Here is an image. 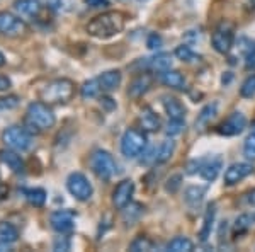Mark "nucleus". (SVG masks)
<instances>
[{
    "instance_id": "obj_1",
    "label": "nucleus",
    "mask_w": 255,
    "mask_h": 252,
    "mask_svg": "<svg viewBox=\"0 0 255 252\" xmlns=\"http://www.w3.org/2000/svg\"><path fill=\"white\" fill-rule=\"evenodd\" d=\"M126 27V14L121 10H108L96 15L87 24V32L92 38L109 39L118 36Z\"/></svg>"
},
{
    "instance_id": "obj_2",
    "label": "nucleus",
    "mask_w": 255,
    "mask_h": 252,
    "mask_svg": "<svg viewBox=\"0 0 255 252\" xmlns=\"http://www.w3.org/2000/svg\"><path fill=\"white\" fill-rule=\"evenodd\" d=\"M75 96V84L70 78H53L38 90L39 101L46 104H67Z\"/></svg>"
},
{
    "instance_id": "obj_3",
    "label": "nucleus",
    "mask_w": 255,
    "mask_h": 252,
    "mask_svg": "<svg viewBox=\"0 0 255 252\" xmlns=\"http://www.w3.org/2000/svg\"><path fill=\"white\" fill-rule=\"evenodd\" d=\"M89 164L94 174L102 181H111L118 174V162L108 150H102V148H96L90 154Z\"/></svg>"
},
{
    "instance_id": "obj_4",
    "label": "nucleus",
    "mask_w": 255,
    "mask_h": 252,
    "mask_svg": "<svg viewBox=\"0 0 255 252\" xmlns=\"http://www.w3.org/2000/svg\"><path fill=\"white\" fill-rule=\"evenodd\" d=\"M146 145L148 140L145 131L138 128H128L121 136V154L126 159H138L139 155L145 154Z\"/></svg>"
},
{
    "instance_id": "obj_5",
    "label": "nucleus",
    "mask_w": 255,
    "mask_h": 252,
    "mask_svg": "<svg viewBox=\"0 0 255 252\" xmlns=\"http://www.w3.org/2000/svg\"><path fill=\"white\" fill-rule=\"evenodd\" d=\"M26 118L31 119L41 131L44 130H51L56 125V116L51 109V104H46L43 101H34L27 106L26 111Z\"/></svg>"
},
{
    "instance_id": "obj_6",
    "label": "nucleus",
    "mask_w": 255,
    "mask_h": 252,
    "mask_svg": "<svg viewBox=\"0 0 255 252\" xmlns=\"http://www.w3.org/2000/svg\"><path fill=\"white\" fill-rule=\"evenodd\" d=\"M2 142L15 152H27L32 147V135L24 126H9L3 130Z\"/></svg>"
},
{
    "instance_id": "obj_7",
    "label": "nucleus",
    "mask_w": 255,
    "mask_h": 252,
    "mask_svg": "<svg viewBox=\"0 0 255 252\" xmlns=\"http://www.w3.org/2000/svg\"><path fill=\"white\" fill-rule=\"evenodd\" d=\"M211 43L215 51L221 53V55L230 53V49L233 48V43H235V27H233V24L228 22V20H223V22L218 24L211 34Z\"/></svg>"
},
{
    "instance_id": "obj_8",
    "label": "nucleus",
    "mask_w": 255,
    "mask_h": 252,
    "mask_svg": "<svg viewBox=\"0 0 255 252\" xmlns=\"http://www.w3.org/2000/svg\"><path fill=\"white\" fill-rule=\"evenodd\" d=\"M67 189L77 201H82V203L89 201L94 194L92 183H90L87 179V176L82 174V172H72V174L67 177Z\"/></svg>"
},
{
    "instance_id": "obj_9",
    "label": "nucleus",
    "mask_w": 255,
    "mask_h": 252,
    "mask_svg": "<svg viewBox=\"0 0 255 252\" xmlns=\"http://www.w3.org/2000/svg\"><path fill=\"white\" fill-rule=\"evenodd\" d=\"M0 32L7 38H20L27 32V26L19 15L12 12H0Z\"/></svg>"
},
{
    "instance_id": "obj_10",
    "label": "nucleus",
    "mask_w": 255,
    "mask_h": 252,
    "mask_svg": "<svg viewBox=\"0 0 255 252\" xmlns=\"http://www.w3.org/2000/svg\"><path fill=\"white\" fill-rule=\"evenodd\" d=\"M75 217L77 213L72 210H56L49 215V223H51V229L60 235L70 234L75 229Z\"/></svg>"
},
{
    "instance_id": "obj_11",
    "label": "nucleus",
    "mask_w": 255,
    "mask_h": 252,
    "mask_svg": "<svg viewBox=\"0 0 255 252\" xmlns=\"http://www.w3.org/2000/svg\"><path fill=\"white\" fill-rule=\"evenodd\" d=\"M247 123L249 121H247L245 114L240 113V111H235V113H232L223 123H221L220 128H218V133L223 136H237V135L244 133Z\"/></svg>"
},
{
    "instance_id": "obj_12",
    "label": "nucleus",
    "mask_w": 255,
    "mask_h": 252,
    "mask_svg": "<svg viewBox=\"0 0 255 252\" xmlns=\"http://www.w3.org/2000/svg\"><path fill=\"white\" fill-rule=\"evenodd\" d=\"M134 194V183L131 179H123L113 191V205L116 210H123L133 200Z\"/></svg>"
},
{
    "instance_id": "obj_13",
    "label": "nucleus",
    "mask_w": 255,
    "mask_h": 252,
    "mask_svg": "<svg viewBox=\"0 0 255 252\" xmlns=\"http://www.w3.org/2000/svg\"><path fill=\"white\" fill-rule=\"evenodd\" d=\"M252 172H254V165L249 162H235L228 165V169L225 171V184L235 186L240 181L247 179Z\"/></svg>"
},
{
    "instance_id": "obj_14",
    "label": "nucleus",
    "mask_w": 255,
    "mask_h": 252,
    "mask_svg": "<svg viewBox=\"0 0 255 252\" xmlns=\"http://www.w3.org/2000/svg\"><path fill=\"white\" fill-rule=\"evenodd\" d=\"M138 63L146 70L162 73L172 67V56H170V53H157V55L151 56V58H141Z\"/></svg>"
},
{
    "instance_id": "obj_15",
    "label": "nucleus",
    "mask_w": 255,
    "mask_h": 252,
    "mask_svg": "<svg viewBox=\"0 0 255 252\" xmlns=\"http://www.w3.org/2000/svg\"><path fill=\"white\" fill-rule=\"evenodd\" d=\"M14 10L17 12L20 17L26 19H36L41 15L43 10V2L41 0H15Z\"/></svg>"
},
{
    "instance_id": "obj_16",
    "label": "nucleus",
    "mask_w": 255,
    "mask_h": 252,
    "mask_svg": "<svg viewBox=\"0 0 255 252\" xmlns=\"http://www.w3.org/2000/svg\"><path fill=\"white\" fill-rule=\"evenodd\" d=\"M151 82H153V77L146 72H141L139 75H136L131 80L129 87H128V94L131 97H141L143 94H146L150 90Z\"/></svg>"
},
{
    "instance_id": "obj_17",
    "label": "nucleus",
    "mask_w": 255,
    "mask_h": 252,
    "mask_svg": "<svg viewBox=\"0 0 255 252\" xmlns=\"http://www.w3.org/2000/svg\"><path fill=\"white\" fill-rule=\"evenodd\" d=\"M221 167H223V159H221V155L211 157V159H204V164H203V169H201L199 176L203 177L206 183H213V181H216V177L220 176Z\"/></svg>"
},
{
    "instance_id": "obj_18",
    "label": "nucleus",
    "mask_w": 255,
    "mask_h": 252,
    "mask_svg": "<svg viewBox=\"0 0 255 252\" xmlns=\"http://www.w3.org/2000/svg\"><path fill=\"white\" fill-rule=\"evenodd\" d=\"M138 121H139V126H141L143 131H150V133H155V131L160 130V118L158 114L155 113L153 109H151L150 106H145L141 109V113H139L138 116Z\"/></svg>"
},
{
    "instance_id": "obj_19",
    "label": "nucleus",
    "mask_w": 255,
    "mask_h": 252,
    "mask_svg": "<svg viewBox=\"0 0 255 252\" xmlns=\"http://www.w3.org/2000/svg\"><path fill=\"white\" fill-rule=\"evenodd\" d=\"M0 162H2L3 165H7L14 174H20V172H24L22 157L9 147H7L5 150H0Z\"/></svg>"
},
{
    "instance_id": "obj_20",
    "label": "nucleus",
    "mask_w": 255,
    "mask_h": 252,
    "mask_svg": "<svg viewBox=\"0 0 255 252\" xmlns=\"http://www.w3.org/2000/svg\"><path fill=\"white\" fill-rule=\"evenodd\" d=\"M99 84H101L102 92H113L116 90L123 82V73L121 70H108V72L101 73L97 77Z\"/></svg>"
},
{
    "instance_id": "obj_21",
    "label": "nucleus",
    "mask_w": 255,
    "mask_h": 252,
    "mask_svg": "<svg viewBox=\"0 0 255 252\" xmlns=\"http://www.w3.org/2000/svg\"><path fill=\"white\" fill-rule=\"evenodd\" d=\"M162 104H163V109L165 113L168 114L170 119H184L186 118V106L175 97H170V96H163L162 97Z\"/></svg>"
},
{
    "instance_id": "obj_22",
    "label": "nucleus",
    "mask_w": 255,
    "mask_h": 252,
    "mask_svg": "<svg viewBox=\"0 0 255 252\" xmlns=\"http://www.w3.org/2000/svg\"><path fill=\"white\" fill-rule=\"evenodd\" d=\"M160 80H162L163 85L175 90H184L186 89V77L179 72V70H172L168 68L165 72L160 73Z\"/></svg>"
},
{
    "instance_id": "obj_23",
    "label": "nucleus",
    "mask_w": 255,
    "mask_h": 252,
    "mask_svg": "<svg viewBox=\"0 0 255 252\" xmlns=\"http://www.w3.org/2000/svg\"><path fill=\"white\" fill-rule=\"evenodd\" d=\"M215 218H216V205L209 203L206 212H204V218H203V227L199 230V241L206 242L209 237H211V230L213 225H215Z\"/></svg>"
},
{
    "instance_id": "obj_24",
    "label": "nucleus",
    "mask_w": 255,
    "mask_h": 252,
    "mask_svg": "<svg viewBox=\"0 0 255 252\" xmlns=\"http://www.w3.org/2000/svg\"><path fill=\"white\" fill-rule=\"evenodd\" d=\"M175 142L172 138H167L163 140L160 145L155 148V162L157 164H165L168 160L174 157L175 154Z\"/></svg>"
},
{
    "instance_id": "obj_25",
    "label": "nucleus",
    "mask_w": 255,
    "mask_h": 252,
    "mask_svg": "<svg viewBox=\"0 0 255 252\" xmlns=\"http://www.w3.org/2000/svg\"><path fill=\"white\" fill-rule=\"evenodd\" d=\"M143 213H145V206H143L141 203H133V201L121 210L123 222H125L126 225H134V223L141 218Z\"/></svg>"
},
{
    "instance_id": "obj_26",
    "label": "nucleus",
    "mask_w": 255,
    "mask_h": 252,
    "mask_svg": "<svg viewBox=\"0 0 255 252\" xmlns=\"http://www.w3.org/2000/svg\"><path fill=\"white\" fill-rule=\"evenodd\" d=\"M204 196H206V188H203V186H189L184 191V200L191 208H196L203 203Z\"/></svg>"
},
{
    "instance_id": "obj_27",
    "label": "nucleus",
    "mask_w": 255,
    "mask_h": 252,
    "mask_svg": "<svg viewBox=\"0 0 255 252\" xmlns=\"http://www.w3.org/2000/svg\"><path fill=\"white\" fill-rule=\"evenodd\" d=\"M216 114H218V102H209V104H206L201 109L199 116L196 119V126L204 130V128L216 118Z\"/></svg>"
},
{
    "instance_id": "obj_28",
    "label": "nucleus",
    "mask_w": 255,
    "mask_h": 252,
    "mask_svg": "<svg viewBox=\"0 0 255 252\" xmlns=\"http://www.w3.org/2000/svg\"><path fill=\"white\" fill-rule=\"evenodd\" d=\"M24 196H26V200L29 201V205H32L34 208H43L44 203H46L48 194L43 188H31V189H26V191H24Z\"/></svg>"
},
{
    "instance_id": "obj_29",
    "label": "nucleus",
    "mask_w": 255,
    "mask_h": 252,
    "mask_svg": "<svg viewBox=\"0 0 255 252\" xmlns=\"http://www.w3.org/2000/svg\"><path fill=\"white\" fill-rule=\"evenodd\" d=\"M101 92H102V89H101V84H99L97 77L84 82L82 87H80V96H82V99H85V101L94 99V97H99L101 96Z\"/></svg>"
},
{
    "instance_id": "obj_30",
    "label": "nucleus",
    "mask_w": 255,
    "mask_h": 252,
    "mask_svg": "<svg viewBox=\"0 0 255 252\" xmlns=\"http://www.w3.org/2000/svg\"><path fill=\"white\" fill-rule=\"evenodd\" d=\"M165 249L170 252H191L194 251V242L189 241L187 237H175L167 244Z\"/></svg>"
},
{
    "instance_id": "obj_31",
    "label": "nucleus",
    "mask_w": 255,
    "mask_h": 252,
    "mask_svg": "<svg viewBox=\"0 0 255 252\" xmlns=\"http://www.w3.org/2000/svg\"><path fill=\"white\" fill-rule=\"evenodd\" d=\"M254 223H255L254 213H242L240 217L235 220V225H233V234H235V235L245 234L249 229H252Z\"/></svg>"
},
{
    "instance_id": "obj_32",
    "label": "nucleus",
    "mask_w": 255,
    "mask_h": 252,
    "mask_svg": "<svg viewBox=\"0 0 255 252\" xmlns=\"http://www.w3.org/2000/svg\"><path fill=\"white\" fill-rule=\"evenodd\" d=\"M0 239L2 241H5L7 244H14V242H17V239H19V230L15 229L12 223H7V222H2L0 223Z\"/></svg>"
},
{
    "instance_id": "obj_33",
    "label": "nucleus",
    "mask_w": 255,
    "mask_h": 252,
    "mask_svg": "<svg viewBox=\"0 0 255 252\" xmlns=\"http://www.w3.org/2000/svg\"><path fill=\"white\" fill-rule=\"evenodd\" d=\"M131 252H143V251H155V242L151 239L145 237V235H139L129 244Z\"/></svg>"
},
{
    "instance_id": "obj_34",
    "label": "nucleus",
    "mask_w": 255,
    "mask_h": 252,
    "mask_svg": "<svg viewBox=\"0 0 255 252\" xmlns=\"http://www.w3.org/2000/svg\"><path fill=\"white\" fill-rule=\"evenodd\" d=\"M174 55L180 61H186V63H192V61H196L197 58H199V56L194 53V49L189 46V44H180V46H177Z\"/></svg>"
},
{
    "instance_id": "obj_35",
    "label": "nucleus",
    "mask_w": 255,
    "mask_h": 252,
    "mask_svg": "<svg viewBox=\"0 0 255 252\" xmlns=\"http://www.w3.org/2000/svg\"><path fill=\"white\" fill-rule=\"evenodd\" d=\"M184 130H186V121L184 119H168L165 126V135L168 138H174V136L182 133Z\"/></svg>"
},
{
    "instance_id": "obj_36",
    "label": "nucleus",
    "mask_w": 255,
    "mask_h": 252,
    "mask_svg": "<svg viewBox=\"0 0 255 252\" xmlns=\"http://www.w3.org/2000/svg\"><path fill=\"white\" fill-rule=\"evenodd\" d=\"M240 96L245 99H252L255 97V75L247 77L240 87Z\"/></svg>"
},
{
    "instance_id": "obj_37",
    "label": "nucleus",
    "mask_w": 255,
    "mask_h": 252,
    "mask_svg": "<svg viewBox=\"0 0 255 252\" xmlns=\"http://www.w3.org/2000/svg\"><path fill=\"white\" fill-rule=\"evenodd\" d=\"M244 155H245V159L255 160V130L247 136V140L244 143Z\"/></svg>"
},
{
    "instance_id": "obj_38",
    "label": "nucleus",
    "mask_w": 255,
    "mask_h": 252,
    "mask_svg": "<svg viewBox=\"0 0 255 252\" xmlns=\"http://www.w3.org/2000/svg\"><path fill=\"white\" fill-rule=\"evenodd\" d=\"M19 102H20L19 96H14V94H10V96L0 97V111H10V109H15V107L19 106Z\"/></svg>"
},
{
    "instance_id": "obj_39",
    "label": "nucleus",
    "mask_w": 255,
    "mask_h": 252,
    "mask_svg": "<svg viewBox=\"0 0 255 252\" xmlns=\"http://www.w3.org/2000/svg\"><path fill=\"white\" fill-rule=\"evenodd\" d=\"M180 186H182V176H180V174H174V176H170L167 179L165 191L170 193V194H175L180 189Z\"/></svg>"
},
{
    "instance_id": "obj_40",
    "label": "nucleus",
    "mask_w": 255,
    "mask_h": 252,
    "mask_svg": "<svg viewBox=\"0 0 255 252\" xmlns=\"http://www.w3.org/2000/svg\"><path fill=\"white\" fill-rule=\"evenodd\" d=\"M247 41V46H244V55H245V60H247V67H252L255 65V41H250V39H245Z\"/></svg>"
},
{
    "instance_id": "obj_41",
    "label": "nucleus",
    "mask_w": 255,
    "mask_h": 252,
    "mask_svg": "<svg viewBox=\"0 0 255 252\" xmlns=\"http://www.w3.org/2000/svg\"><path fill=\"white\" fill-rule=\"evenodd\" d=\"M240 205H244V206H255V188L254 189H250V191H247L242 194V200H240Z\"/></svg>"
},
{
    "instance_id": "obj_42",
    "label": "nucleus",
    "mask_w": 255,
    "mask_h": 252,
    "mask_svg": "<svg viewBox=\"0 0 255 252\" xmlns=\"http://www.w3.org/2000/svg\"><path fill=\"white\" fill-rule=\"evenodd\" d=\"M146 46L150 48V49H157L162 46V38L157 34V32H151L150 36H148V39H146Z\"/></svg>"
},
{
    "instance_id": "obj_43",
    "label": "nucleus",
    "mask_w": 255,
    "mask_h": 252,
    "mask_svg": "<svg viewBox=\"0 0 255 252\" xmlns=\"http://www.w3.org/2000/svg\"><path fill=\"white\" fill-rule=\"evenodd\" d=\"M70 249V242L67 237H56L53 242V251H68Z\"/></svg>"
},
{
    "instance_id": "obj_44",
    "label": "nucleus",
    "mask_w": 255,
    "mask_h": 252,
    "mask_svg": "<svg viewBox=\"0 0 255 252\" xmlns=\"http://www.w3.org/2000/svg\"><path fill=\"white\" fill-rule=\"evenodd\" d=\"M203 164H204V159L191 160V162L187 164V174H196V172H201V169H203Z\"/></svg>"
},
{
    "instance_id": "obj_45",
    "label": "nucleus",
    "mask_w": 255,
    "mask_h": 252,
    "mask_svg": "<svg viewBox=\"0 0 255 252\" xmlns=\"http://www.w3.org/2000/svg\"><path fill=\"white\" fill-rule=\"evenodd\" d=\"M99 101H101V106H102V107H106L108 111H113L114 107H116V102H114V99H111V97H108V96L99 97Z\"/></svg>"
},
{
    "instance_id": "obj_46",
    "label": "nucleus",
    "mask_w": 255,
    "mask_h": 252,
    "mask_svg": "<svg viewBox=\"0 0 255 252\" xmlns=\"http://www.w3.org/2000/svg\"><path fill=\"white\" fill-rule=\"evenodd\" d=\"M41 2H43V5H46L51 10H60L61 5H63L61 0H41Z\"/></svg>"
},
{
    "instance_id": "obj_47",
    "label": "nucleus",
    "mask_w": 255,
    "mask_h": 252,
    "mask_svg": "<svg viewBox=\"0 0 255 252\" xmlns=\"http://www.w3.org/2000/svg\"><path fill=\"white\" fill-rule=\"evenodd\" d=\"M85 5L89 7H94V9H97V7H106L109 5V0H84Z\"/></svg>"
},
{
    "instance_id": "obj_48",
    "label": "nucleus",
    "mask_w": 255,
    "mask_h": 252,
    "mask_svg": "<svg viewBox=\"0 0 255 252\" xmlns=\"http://www.w3.org/2000/svg\"><path fill=\"white\" fill-rule=\"evenodd\" d=\"M12 87V82L7 75H0V92H5Z\"/></svg>"
},
{
    "instance_id": "obj_49",
    "label": "nucleus",
    "mask_w": 255,
    "mask_h": 252,
    "mask_svg": "<svg viewBox=\"0 0 255 252\" xmlns=\"http://www.w3.org/2000/svg\"><path fill=\"white\" fill-rule=\"evenodd\" d=\"M9 193H10L9 186H7L5 183H0V203H2V201H5L7 198H9Z\"/></svg>"
},
{
    "instance_id": "obj_50",
    "label": "nucleus",
    "mask_w": 255,
    "mask_h": 252,
    "mask_svg": "<svg viewBox=\"0 0 255 252\" xmlns=\"http://www.w3.org/2000/svg\"><path fill=\"white\" fill-rule=\"evenodd\" d=\"M5 251H10V244H7L5 241L0 239V252H5Z\"/></svg>"
},
{
    "instance_id": "obj_51",
    "label": "nucleus",
    "mask_w": 255,
    "mask_h": 252,
    "mask_svg": "<svg viewBox=\"0 0 255 252\" xmlns=\"http://www.w3.org/2000/svg\"><path fill=\"white\" fill-rule=\"evenodd\" d=\"M5 55H3V53L2 51H0V67H3V65H5Z\"/></svg>"
},
{
    "instance_id": "obj_52",
    "label": "nucleus",
    "mask_w": 255,
    "mask_h": 252,
    "mask_svg": "<svg viewBox=\"0 0 255 252\" xmlns=\"http://www.w3.org/2000/svg\"><path fill=\"white\" fill-rule=\"evenodd\" d=\"M249 2H250V3H252V5L255 7V0H249Z\"/></svg>"
},
{
    "instance_id": "obj_53",
    "label": "nucleus",
    "mask_w": 255,
    "mask_h": 252,
    "mask_svg": "<svg viewBox=\"0 0 255 252\" xmlns=\"http://www.w3.org/2000/svg\"><path fill=\"white\" fill-rule=\"evenodd\" d=\"M138 2H146V0H138Z\"/></svg>"
},
{
    "instance_id": "obj_54",
    "label": "nucleus",
    "mask_w": 255,
    "mask_h": 252,
    "mask_svg": "<svg viewBox=\"0 0 255 252\" xmlns=\"http://www.w3.org/2000/svg\"><path fill=\"white\" fill-rule=\"evenodd\" d=\"M254 217H255V212H254Z\"/></svg>"
}]
</instances>
